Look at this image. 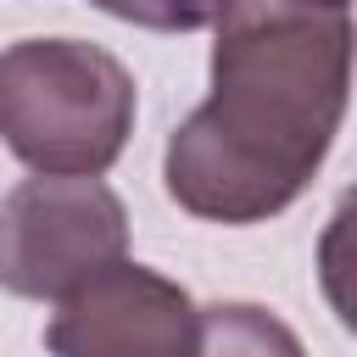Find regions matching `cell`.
Returning a JSON list of instances; mask_svg holds the SVG:
<instances>
[{"mask_svg":"<svg viewBox=\"0 0 357 357\" xmlns=\"http://www.w3.org/2000/svg\"><path fill=\"white\" fill-rule=\"evenodd\" d=\"M184 357H307V346L279 312L257 301H212L195 307Z\"/></svg>","mask_w":357,"mask_h":357,"instance_id":"obj_5","label":"cell"},{"mask_svg":"<svg viewBox=\"0 0 357 357\" xmlns=\"http://www.w3.org/2000/svg\"><path fill=\"white\" fill-rule=\"evenodd\" d=\"M89 6L151 33H195V28H212L229 0H89Z\"/></svg>","mask_w":357,"mask_h":357,"instance_id":"obj_6","label":"cell"},{"mask_svg":"<svg viewBox=\"0 0 357 357\" xmlns=\"http://www.w3.org/2000/svg\"><path fill=\"white\" fill-rule=\"evenodd\" d=\"M195 301L178 279L117 257L78 290H67L45 324L50 357H184Z\"/></svg>","mask_w":357,"mask_h":357,"instance_id":"obj_4","label":"cell"},{"mask_svg":"<svg viewBox=\"0 0 357 357\" xmlns=\"http://www.w3.org/2000/svg\"><path fill=\"white\" fill-rule=\"evenodd\" d=\"M134 73L89 39H17L0 50V145L50 178H100L134 134Z\"/></svg>","mask_w":357,"mask_h":357,"instance_id":"obj_2","label":"cell"},{"mask_svg":"<svg viewBox=\"0 0 357 357\" xmlns=\"http://www.w3.org/2000/svg\"><path fill=\"white\" fill-rule=\"evenodd\" d=\"M128 251V206L106 178L33 173L0 201V290L61 301Z\"/></svg>","mask_w":357,"mask_h":357,"instance_id":"obj_3","label":"cell"},{"mask_svg":"<svg viewBox=\"0 0 357 357\" xmlns=\"http://www.w3.org/2000/svg\"><path fill=\"white\" fill-rule=\"evenodd\" d=\"M212 95L167 134L162 184L206 223H268L318 178L351 95V0H229Z\"/></svg>","mask_w":357,"mask_h":357,"instance_id":"obj_1","label":"cell"}]
</instances>
